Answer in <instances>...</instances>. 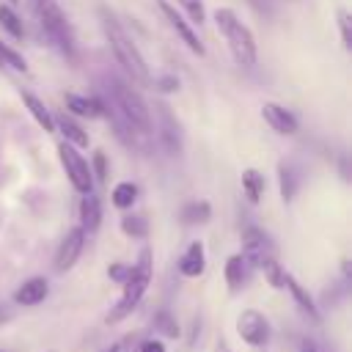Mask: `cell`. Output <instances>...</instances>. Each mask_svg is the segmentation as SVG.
<instances>
[{
    "label": "cell",
    "instance_id": "cell-13",
    "mask_svg": "<svg viewBox=\"0 0 352 352\" xmlns=\"http://www.w3.org/2000/svg\"><path fill=\"white\" fill-rule=\"evenodd\" d=\"M102 223V201L94 195V192H85L82 201H80V228L94 234Z\"/></svg>",
    "mask_w": 352,
    "mask_h": 352
},
{
    "label": "cell",
    "instance_id": "cell-2",
    "mask_svg": "<svg viewBox=\"0 0 352 352\" xmlns=\"http://www.w3.org/2000/svg\"><path fill=\"white\" fill-rule=\"evenodd\" d=\"M148 283H151V250L143 248L140 256H138V261H135L132 270H129V278L121 283L124 292H121L118 302L110 308L107 322H121V319H126V316L140 305V300H143Z\"/></svg>",
    "mask_w": 352,
    "mask_h": 352
},
{
    "label": "cell",
    "instance_id": "cell-8",
    "mask_svg": "<svg viewBox=\"0 0 352 352\" xmlns=\"http://www.w3.org/2000/svg\"><path fill=\"white\" fill-rule=\"evenodd\" d=\"M82 248H85V231H82L80 226L69 228V231H66V236H63V239H60V245H58V253H55V270H58V272L72 270V267L77 264V258H80Z\"/></svg>",
    "mask_w": 352,
    "mask_h": 352
},
{
    "label": "cell",
    "instance_id": "cell-11",
    "mask_svg": "<svg viewBox=\"0 0 352 352\" xmlns=\"http://www.w3.org/2000/svg\"><path fill=\"white\" fill-rule=\"evenodd\" d=\"M204 270H206V250H204V242H190L187 250H184L182 258H179V272H182L184 278H198Z\"/></svg>",
    "mask_w": 352,
    "mask_h": 352
},
{
    "label": "cell",
    "instance_id": "cell-14",
    "mask_svg": "<svg viewBox=\"0 0 352 352\" xmlns=\"http://www.w3.org/2000/svg\"><path fill=\"white\" fill-rule=\"evenodd\" d=\"M283 289H289V294H292V300L297 302V308L311 319V322H319L322 319V314H319V308H316V302H314V297L297 283V278H292V275H286V283H283Z\"/></svg>",
    "mask_w": 352,
    "mask_h": 352
},
{
    "label": "cell",
    "instance_id": "cell-38",
    "mask_svg": "<svg viewBox=\"0 0 352 352\" xmlns=\"http://www.w3.org/2000/svg\"><path fill=\"white\" fill-rule=\"evenodd\" d=\"M11 3H16V0H11Z\"/></svg>",
    "mask_w": 352,
    "mask_h": 352
},
{
    "label": "cell",
    "instance_id": "cell-10",
    "mask_svg": "<svg viewBox=\"0 0 352 352\" xmlns=\"http://www.w3.org/2000/svg\"><path fill=\"white\" fill-rule=\"evenodd\" d=\"M261 116H264V121H267L278 135H294L297 126H300V124H297V116H294L292 110L275 104V102H264Z\"/></svg>",
    "mask_w": 352,
    "mask_h": 352
},
{
    "label": "cell",
    "instance_id": "cell-36",
    "mask_svg": "<svg viewBox=\"0 0 352 352\" xmlns=\"http://www.w3.org/2000/svg\"><path fill=\"white\" fill-rule=\"evenodd\" d=\"M214 352H231L228 341H226V338H217V341H214Z\"/></svg>",
    "mask_w": 352,
    "mask_h": 352
},
{
    "label": "cell",
    "instance_id": "cell-19",
    "mask_svg": "<svg viewBox=\"0 0 352 352\" xmlns=\"http://www.w3.org/2000/svg\"><path fill=\"white\" fill-rule=\"evenodd\" d=\"M264 176L256 170V168H248L245 173H242V190H245V198L250 201V204H258L261 201V195H264Z\"/></svg>",
    "mask_w": 352,
    "mask_h": 352
},
{
    "label": "cell",
    "instance_id": "cell-33",
    "mask_svg": "<svg viewBox=\"0 0 352 352\" xmlns=\"http://www.w3.org/2000/svg\"><path fill=\"white\" fill-rule=\"evenodd\" d=\"M300 352H324V349H322V344L316 338H302L300 341Z\"/></svg>",
    "mask_w": 352,
    "mask_h": 352
},
{
    "label": "cell",
    "instance_id": "cell-16",
    "mask_svg": "<svg viewBox=\"0 0 352 352\" xmlns=\"http://www.w3.org/2000/svg\"><path fill=\"white\" fill-rule=\"evenodd\" d=\"M66 110L82 118H99L102 116V99L99 96H77L66 94Z\"/></svg>",
    "mask_w": 352,
    "mask_h": 352
},
{
    "label": "cell",
    "instance_id": "cell-4",
    "mask_svg": "<svg viewBox=\"0 0 352 352\" xmlns=\"http://www.w3.org/2000/svg\"><path fill=\"white\" fill-rule=\"evenodd\" d=\"M33 8H36L38 25H41L44 36L50 38V44H55L69 60H74V36H72V28H69L60 6L55 0H33Z\"/></svg>",
    "mask_w": 352,
    "mask_h": 352
},
{
    "label": "cell",
    "instance_id": "cell-15",
    "mask_svg": "<svg viewBox=\"0 0 352 352\" xmlns=\"http://www.w3.org/2000/svg\"><path fill=\"white\" fill-rule=\"evenodd\" d=\"M248 275H250V264L242 258V253L228 256V261H226V286L231 292H239L248 283Z\"/></svg>",
    "mask_w": 352,
    "mask_h": 352
},
{
    "label": "cell",
    "instance_id": "cell-12",
    "mask_svg": "<svg viewBox=\"0 0 352 352\" xmlns=\"http://www.w3.org/2000/svg\"><path fill=\"white\" fill-rule=\"evenodd\" d=\"M47 294H50V283H47V278H28L16 292H14V300L19 302V305H38V302H44L47 300Z\"/></svg>",
    "mask_w": 352,
    "mask_h": 352
},
{
    "label": "cell",
    "instance_id": "cell-37",
    "mask_svg": "<svg viewBox=\"0 0 352 352\" xmlns=\"http://www.w3.org/2000/svg\"><path fill=\"white\" fill-rule=\"evenodd\" d=\"M8 319H11V311L8 308H0V324H6Z\"/></svg>",
    "mask_w": 352,
    "mask_h": 352
},
{
    "label": "cell",
    "instance_id": "cell-6",
    "mask_svg": "<svg viewBox=\"0 0 352 352\" xmlns=\"http://www.w3.org/2000/svg\"><path fill=\"white\" fill-rule=\"evenodd\" d=\"M236 333L239 338L248 344V346H267L270 341V319L256 311V308H245L239 316H236Z\"/></svg>",
    "mask_w": 352,
    "mask_h": 352
},
{
    "label": "cell",
    "instance_id": "cell-5",
    "mask_svg": "<svg viewBox=\"0 0 352 352\" xmlns=\"http://www.w3.org/2000/svg\"><path fill=\"white\" fill-rule=\"evenodd\" d=\"M58 154H60V165H63V170H66V176H69L72 187H74L80 195L91 192V190H94V173H91L88 160H85L74 146H69L66 140L58 146Z\"/></svg>",
    "mask_w": 352,
    "mask_h": 352
},
{
    "label": "cell",
    "instance_id": "cell-20",
    "mask_svg": "<svg viewBox=\"0 0 352 352\" xmlns=\"http://www.w3.org/2000/svg\"><path fill=\"white\" fill-rule=\"evenodd\" d=\"M209 217H212V206H209L206 201H190V204H184V209H182V223H187V226L206 223Z\"/></svg>",
    "mask_w": 352,
    "mask_h": 352
},
{
    "label": "cell",
    "instance_id": "cell-21",
    "mask_svg": "<svg viewBox=\"0 0 352 352\" xmlns=\"http://www.w3.org/2000/svg\"><path fill=\"white\" fill-rule=\"evenodd\" d=\"M113 206H118V209H129L132 204H135V198H138V184H132V182H121V184H116L113 187Z\"/></svg>",
    "mask_w": 352,
    "mask_h": 352
},
{
    "label": "cell",
    "instance_id": "cell-27",
    "mask_svg": "<svg viewBox=\"0 0 352 352\" xmlns=\"http://www.w3.org/2000/svg\"><path fill=\"white\" fill-rule=\"evenodd\" d=\"M0 66H11V69H16V72H28L25 58L16 55V52H14L8 44H3V41H0Z\"/></svg>",
    "mask_w": 352,
    "mask_h": 352
},
{
    "label": "cell",
    "instance_id": "cell-1",
    "mask_svg": "<svg viewBox=\"0 0 352 352\" xmlns=\"http://www.w3.org/2000/svg\"><path fill=\"white\" fill-rule=\"evenodd\" d=\"M102 28H104V36H107V44H110L116 60L126 69V74H129L135 82L146 85V82H148V66H146V58L140 55V50L135 47V41L126 36V30L121 28V22H118L113 14L104 11V14H102Z\"/></svg>",
    "mask_w": 352,
    "mask_h": 352
},
{
    "label": "cell",
    "instance_id": "cell-29",
    "mask_svg": "<svg viewBox=\"0 0 352 352\" xmlns=\"http://www.w3.org/2000/svg\"><path fill=\"white\" fill-rule=\"evenodd\" d=\"M129 270H132V264H121V261H116V264L107 267V275H110V280L124 283V280L129 278Z\"/></svg>",
    "mask_w": 352,
    "mask_h": 352
},
{
    "label": "cell",
    "instance_id": "cell-26",
    "mask_svg": "<svg viewBox=\"0 0 352 352\" xmlns=\"http://www.w3.org/2000/svg\"><path fill=\"white\" fill-rule=\"evenodd\" d=\"M154 330H160L162 336H168V338H176L179 336V324H176V319L170 316V311H157L154 314Z\"/></svg>",
    "mask_w": 352,
    "mask_h": 352
},
{
    "label": "cell",
    "instance_id": "cell-22",
    "mask_svg": "<svg viewBox=\"0 0 352 352\" xmlns=\"http://www.w3.org/2000/svg\"><path fill=\"white\" fill-rule=\"evenodd\" d=\"M261 272H264V278H267V283L272 286V289H283V283H286V270L278 264V256H272V258H267L261 267H258Z\"/></svg>",
    "mask_w": 352,
    "mask_h": 352
},
{
    "label": "cell",
    "instance_id": "cell-25",
    "mask_svg": "<svg viewBox=\"0 0 352 352\" xmlns=\"http://www.w3.org/2000/svg\"><path fill=\"white\" fill-rule=\"evenodd\" d=\"M0 25H3L14 38H22V36H25L22 19L14 14V8H11V6H0Z\"/></svg>",
    "mask_w": 352,
    "mask_h": 352
},
{
    "label": "cell",
    "instance_id": "cell-34",
    "mask_svg": "<svg viewBox=\"0 0 352 352\" xmlns=\"http://www.w3.org/2000/svg\"><path fill=\"white\" fill-rule=\"evenodd\" d=\"M157 85H160L162 91H176V88H179V80H176V77H170V74H165V77H160V80H157Z\"/></svg>",
    "mask_w": 352,
    "mask_h": 352
},
{
    "label": "cell",
    "instance_id": "cell-28",
    "mask_svg": "<svg viewBox=\"0 0 352 352\" xmlns=\"http://www.w3.org/2000/svg\"><path fill=\"white\" fill-rule=\"evenodd\" d=\"M184 11H187V16H190V22H204V16H206V11H204V0H176Z\"/></svg>",
    "mask_w": 352,
    "mask_h": 352
},
{
    "label": "cell",
    "instance_id": "cell-30",
    "mask_svg": "<svg viewBox=\"0 0 352 352\" xmlns=\"http://www.w3.org/2000/svg\"><path fill=\"white\" fill-rule=\"evenodd\" d=\"M138 341H140L138 336H124V338H121V341H116L107 352H138Z\"/></svg>",
    "mask_w": 352,
    "mask_h": 352
},
{
    "label": "cell",
    "instance_id": "cell-9",
    "mask_svg": "<svg viewBox=\"0 0 352 352\" xmlns=\"http://www.w3.org/2000/svg\"><path fill=\"white\" fill-rule=\"evenodd\" d=\"M157 6H160V11H162V16L168 19V25L179 33V38L190 47V52H195V55H204V44L198 41V36H195V30H192V25L168 3V0H157Z\"/></svg>",
    "mask_w": 352,
    "mask_h": 352
},
{
    "label": "cell",
    "instance_id": "cell-39",
    "mask_svg": "<svg viewBox=\"0 0 352 352\" xmlns=\"http://www.w3.org/2000/svg\"><path fill=\"white\" fill-rule=\"evenodd\" d=\"M0 352H3V349H0Z\"/></svg>",
    "mask_w": 352,
    "mask_h": 352
},
{
    "label": "cell",
    "instance_id": "cell-35",
    "mask_svg": "<svg viewBox=\"0 0 352 352\" xmlns=\"http://www.w3.org/2000/svg\"><path fill=\"white\" fill-rule=\"evenodd\" d=\"M94 165H96V176H99V179H104V173H107V162H104V154H102V151H96Z\"/></svg>",
    "mask_w": 352,
    "mask_h": 352
},
{
    "label": "cell",
    "instance_id": "cell-24",
    "mask_svg": "<svg viewBox=\"0 0 352 352\" xmlns=\"http://www.w3.org/2000/svg\"><path fill=\"white\" fill-rule=\"evenodd\" d=\"M121 231H124L126 236L143 239V236L148 234V220L140 217V214H126V217H121Z\"/></svg>",
    "mask_w": 352,
    "mask_h": 352
},
{
    "label": "cell",
    "instance_id": "cell-17",
    "mask_svg": "<svg viewBox=\"0 0 352 352\" xmlns=\"http://www.w3.org/2000/svg\"><path fill=\"white\" fill-rule=\"evenodd\" d=\"M55 124H58V129H60V135L66 138L69 146H74V148H85V146H88V135L82 132V126H80L77 121H72V116L63 113Z\"/></svg>",
    "mask_w": 352,
    "mask_h": 352
},
{
    "label": "cell",
    "instance_id": "cell-3",
    "mask_svg": "<svg viewBox=\"0 0 352 352\" xmlns=\"http://www.w3.org/2000/svg\"><path fill=\"white\" fill-rule=\"evenodd\" d=\"M214 22H217V30L223 33L234 60L245 69L256 66V58H258V50H256V38L250 33L248 25L239 22V16L231 11V8H217L214 11Z\"/></svg>",
    "mask_w": 352,
    "mask_h": 352
},
{
    "label": "cell",
    "instance_id": "cell-23",
    "mask_svg": "<svg viewBox=\"0 0 352 352\" xmlns=\"http://www.w3.org/2000/svg\"><path fill=\"white\" fill-rule=\"evenodd\" d=\"M278 176H280V198L283 201H292L294 192H297V173H294V168L283 162L278 168Z\"/></svg>",
    "mask_w": 352,
    "mask_h": 352
},
{
    "label": "cell",
    "instance_id": "cell-7",
    "mask_svg": "<svg viewBox=\"0 0 352 352\" xmlns=\"http://www.w3.org/2000/svg\"><path fill=\"white\" fill-rule=\"evenodd\" d=\"M275 256V245H272V239L261 231V228H256V226H248L245 231H242V258L250 264V270L253 267H261L267 258H272Z\"/></svg>",
    "mask_w": 352,
    "mask_h": 352
},
{
    "label": "cell",
    "instance_id": "cell-18",
    "mask_svg": "<svg viewBox=\"0 0 352 352\" xmlns=\"http://www.w3.org/2000/svg\"><path fill=\"white\" fill-rule=\"evenodd\" d=\"M22 102H25V107L30 110V116L36 118V124H38L44 132H52V129H55V118L50 116V110L44 107L41 99H36L33 94H22Z\"/></svg>",
    "mask_w": 352,
    "mask_h": 352
},
{
    "label": "cell",
    "instance_id": "cell-31",
    "mask_svg": "<svg viewBox=\"0 0 352 352\" xmlns=\"http://www.w3.org/2000/svg\"><path fill=\"white\" fill-rule=\"evenodd\" d=\"M338 28H341V41H344V47L349 50L352 47V36H349V14L341 8L338 11Z\"/></svg>",
    "mask_w": 352,
    "mask_h": 352
},
{
    "label": "cell",
    "instance_id": "cell-32",
    "mask_svg": "<svg viewBox=\"0 0 352 352\" xmlns=\"http://www.w3.org/2000/svg\"><path fill=\"white\" fill-rule=\"evenodd\" d=\"M138 352H165V344L157 341V338H146L138 344Z\"/></svg>",
    "mask_w": 352,
    "mask_h": 352
}]
</instances>
